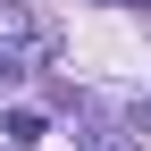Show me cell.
Here are the masks:
<instances>
[{
  "label": "cell",
  "instance_id": "obj_1",
  "mask_svg": "<svg viewBox=\"0 0 151 151\" xmlns=\"http://www.w3.org/2000/svg\"><path fill=\"white\" fill-rule=\"evenodd\" d=\"M42 59H50V25L25 9V0H0V67L25 76V67H42Z\"/></svg>",
  "mask_w": 151,
  "mask_h": 151
},
{
  "label": "cell",
  "instance_id": "obj_2",
  "mask_svg": "<svg viewBox=\"0 0 151 151\" xmlns=\"http://www.w3.org/2000/svg\"><path fill=\"white\" fill-rule=\"evenodd\" d=\"M0 134H9V151H25L34 134H42V118H34V109H9V126H0Z\"/></svg>",
  "mask_w": 151,
  "mask_h": 151
}]
</instances>
